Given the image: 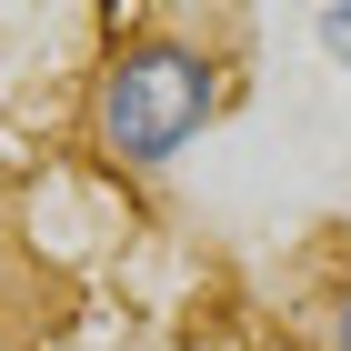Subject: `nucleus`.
I'll list each match as a JSON object with an SVG mask.
<instances>
[{
    "mask_svg": "<svg viewBox=\"0 0 351 351\" xmlns=\"http://www.w3.org/2000/svg\"><path fill=\"white\" fill-rule=\"evenodd\" d=\"M311 30H322V51L351 71V0H331V10H311Z\"/></svg>",
    "mask_w": 351,
    "mask_h": 351,
    "instance_id": "2",
    "label": "nucleus"
},
{
    "mask_svg": "<svg viewBox=\"0 0 351 351\" xmlns=\"http://www.w3.org/2000/svg\"><path fill=\"white\" fill-rule=\"evenodd\" d=\"M331 351H351V281L331 291Z\"/></svg>",
    "mask_w": 351,
    "mask_h": 351,
    "instance_id": "3",
    "label": "nucleus"
},
{
    "mask_svg": "<svg viewBox=\"0 0 351 351\" xmlns=\"http://www.w3.org/2000/svg\"><path fill=\"white\" fill-rule=\"evenodd\" d=\"M0 351H10V331H0Z\"/></svg>",
    "mask_w": 351,
    "mask_h": 351,
    "instance_id": "4",
    "label": "nucleus"
},
{
    "mask_svg": "<svg viewBox=\"0 0 351 351\" xmlns=\"http://www.w3.org/2000/svg\"><path fill=\"white\" fill-rule=\"evenodd\" d=\"M231 110V51L221 21H181V10H131L101 30L81 81V141L110 171H171L191 141Z\"/></svg>",
    "mask_w": 351,
    "mask_h": 351,
    "instance_id": "1",
    "label": "nucleus"
}]
</instances>
